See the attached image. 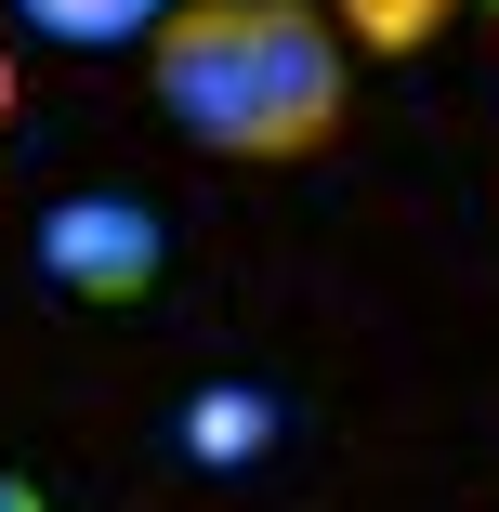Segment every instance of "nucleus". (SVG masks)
Returning <instances> with one entry per match:
<instances>
[{
	"mask_svg": "<svg viewBox=\"0 0 499 512\" xmlns=\"http://www.w3.org/2000/svg\"><path fill=\"white\" fill-rule=\"evenodd\" d=\"M145 79H158V119L237 171H289L342 145L355 119V53L329 0H171L145 40Z\"/></svg>",
	"mask_w": 499,
	"mask_h": 512,
	"instance_id": "1",
	"label": "nucleus"
},
{
	"mask_svg": "<svg viewBox=\"0 0 499 512\" xmlns=\"http://www.w3.org/2000/svg\"><path fill=\"white\" fill-rule=\"evenodd\" d=\"M27 250H40V276H53L66 302H145V289L171 276V224L145 211V197H119V184L53 197V211L27 224Z\"/></svg>",
	"mask_w": 499,
	"mask_h": 512,
	"instance_id": "2",
	"label": "nucleus"
},
{
	"mask_svg": "<svg viewBox=\"0 0 499 512\" xmlns=\"http://www.w3.org/2000/svg\"><path fill=\"white\" fill-rule=\"evenodd\" d=\"M14 14L40 40H66V53H119V40H158L171 0H14Z\"/></svg>",
	"mask_w": 499,
	"mask_h": 512,
	"instance_id": "3",
	"label": "nucleus"
},
{
	"mask_svg": "<svg viewBox=\"0 0 499 512\" xmlns=\"http://www.w3.org/2000/svg\"><path fill=\"white\" fill-rule=\"evenodd\" d=\"M447 14H460V0H329L342 53H434V40H447Z\"/></svg>",
	"mask_w": 499,
	"mask_h": 512,
	"instance_id": "4",
	"label": "nucleus"
},
{
	"mask_svg": "<svg viewBox=\"0 0 499 512\" xmlns=\"http://www.w3.org/2000/svg\"><path fill=\"white\" fill-rule=\"evenodd\" d=\"M263 434H276V407H263V394H237V381H224V394H197V421H184V447H197V460H250Z\"/></svg>",
	"mask_w": 499,
	"mask_h": 512,
	"instance_id": "5",
	"label": "nucleus"
},
{
	"mask_svg": "<svg viewBox=\"0 0 499 512\" xmlns=\"http://www.w3.org/2000/svg\"><path fill=\"white\" fill-rule=\"evenodd\" d=\"M0 512H53V499H40V486H27L14 460H0Z\"/></svg>",
	"mask_w": 499,
	"mask_h": 512,
	"instance_id": "6",
	"label": "nucleus"
},
{
	"mask_svg": "<svg viewBox=\"0 0 499 512\" xmlns=\"http://www.w3.org/2000/svg\"><path fill=\"white\" fill-rule=\"evenodd\" d=\"M0 132H14V53H0Z\"/></svg>",
	"mask_w": 499,
	"mask_h": 512,
	"instance_id": "7",
	"label": "nucleus"
}]
</instances>
